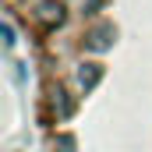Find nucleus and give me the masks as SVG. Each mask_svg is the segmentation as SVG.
Wrapping results in <instances>:
<instances>
[{
	"mask_svg": "<svg viewBox=\"0 0 152 152\" xmlns=\"http://www.w3.org/2000/svg\"><path fill=\"white\" fill-rule=\"evenodd\" d=\"M110 46H113V25H96V28L85 32V50H92V53H106Z\"/></svg>",
	"mask_w": 152,
	"mask_h": 152,
	"instance_id": "f257e3e1",
	"label": "nucleus"
},
{
	"mask_svg": "<svg viewBox=\"0 0 152 152\" xmlns=\"http://www.w3.org/2000/svg\"><path fill=\"white\" fill-rule=\"evenodd\" d=\"M39 18H42L46 25H60V21H64V7H60L57 0H42V4H39Z\"/></svg>",
	"mask_w": 152,
	"mask_h": 152,
	"instance_id": "f03ea898",
	"label": "nucleus"
},
{
	"mask_svg": "<svg viewBox=\"0 0 152 152\" xmlns=\"http://www.w3.org/2000/svg\"><path fill=\"white\" fill-rule=\"evenodd\" d=\"M99 78H103V67H99V64H85V67L78 71L81 88H96V85H99Z\"/></svg>",
	"mask_w": 152,
	"mask_h": 152,
	"instance_id": "7ed1b4c3",
	"label": "nucleus"
},
{
	"mask_svg": "<svg viewBox=\"0 0 152 152\" xmlns=\"http://www.w3.org/2000/svg\"><path fill=\"white\" fill-rule=\"evenodd\" d=\"M60 149H64V152H71V149H75V142H71L67 134H60Z\"/></svg>",
	"mask_w": 152,
	"mask_h": 152,
	"instance_id": "20e7f679",
	"label": "nucleus"
}]
</instances>
